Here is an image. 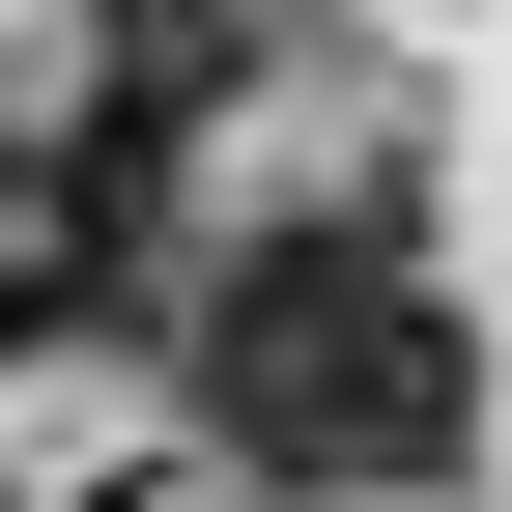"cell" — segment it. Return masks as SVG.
<instances>
[{
	"label": "cell",
	"instance_id": "1",
	"mask_svg": "<svg viewBox=\"0 0 512 512\" xmlns=\"http://www.w3.org/2000/svg\"><path fill=\"white\" fill-rule=\"evenodd\" d=\"M200 427H228V484H456V427H484V342H456V285H427V228L399 200H313V228H256L228 285H200Z\"/></svg>",
	"mask_w": 512,
	"mask_h": 512
},
{
	"label": "cell",
	"instance_id": "2",
	"mask_svg": "<svg viewBox=\"0 0 512 512\" xmlns=\"http://www.w3.org/2000/svg\"><path fill=\"white\" fill-rule=\"evenodd\" d=\"M228 0H86V86H57L29 114V171H57V228H86V256H143V200H171V143H200V114H228Z\"/></svg>",
	"mask_w": 512,
	"mask_h": 512
},
{
	"label": "cell",
	"instance_id": "3",
	"mask_svg": "<svg viewBox=\"0 0 512 512\" xmlns=\"http://www.w3.org/2000/svg\"><path fill=\"white\" fill-rule=\"evenodd\" d=\"M86 285H114V256L57 228V171H29V143H0V342H57V313H86Z\"/></svg>",
	"mask_w": 512,
	"mask_h": 512
}]
</instances>
